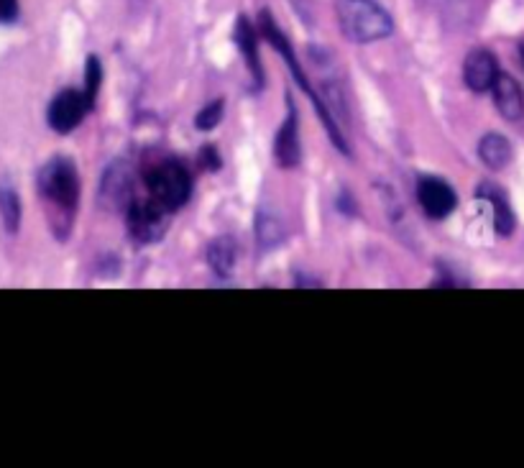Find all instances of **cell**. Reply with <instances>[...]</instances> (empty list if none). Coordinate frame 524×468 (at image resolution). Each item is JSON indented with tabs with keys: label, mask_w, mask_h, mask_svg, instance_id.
Wrapping results in <instances>:
<instances>
[{
	"label": "cell",
	"mask_w": 524,
	"mask_h": 468,
	"mask_svg": "<svg viewBox=\"0 0 524 468\" xmlns=\"http://www.w3.org/2000/svg\"><path fill=\"white\" fill-rule=\"evenodd\" d=\"M36 190L49 208L47 215L54 236L64 241L70 236L72 220L80 205V174L75 162L67 156H52L36 174Z\"/></svg>",
	"instance_id": "6da1fadb"
},
{
	"label": "cell",
	"mask_w": 524,
	"mask_h": 468,
	"mask_svg": "<svg viewBox=\"0 0 524 468\" xmlns=\"http://www.w3.org/2000/svg\"><path fill=\"white\" fill-rule=\"evenodd\" d=\"M259 34L264 36L266 44H269V47H274V52H277L279 57H282L284 62H287V67H289V72H292L294 82H297L302 93H305L307 98H310V103L315 105V113H317V116H320V121L325 123V131H328V136H330V141H333V144H335V149H338L340 154L353 156L351 154V146H348V139H346V128L338 126V121H335L333 113H330L328 103H323V100H320V95L315 93V87H312L310 77L305 75V70H302V64H300V59H297V54H294L292 44H289V39H287V36H284V31L279 29V24H277V21H274V16H271L269 11H261L259 13Z\"/></svg>",
	"instance_id": "7a4b0ae2"
},
{
	"label": "cell",
	"mask_w": 524,
	"mask_h": 468,
	"mask_svg": "<svg viewBox=\"0 0 524 468\" xmlns=\"http://www.w3.org/2000/svg\"><path fill=\"white\" fill-rule=\"evenodd\" d=\"M340 34L353 44H374L394 34V18L376 0H335Z\"/></svg>",
	"instance_id": "3957f363"
},
{
	"label": "cell",
	"mask_w": 524,
	"mask_h": 468,
	"mask_svg": "<svg viewBox=\"0 0 524 468\" xmlns=\"http://www.w3.org/2000/svg\"><path fill=\"white\" fill-rule=\"evenodd\" d=\"M146 190L156 205L177 213L192 195V174L179 159H164L146 174Z\"/></svg>",
	"instance_id": "277c9868"
},
{
	"label": "cell",
	"mask_w": 524,
	"mask_h": 468,
	"mask_svg": "<svg viewBox=\"0 0 524 468\" xmlns=\"http://www.w3.org/2000/svg\"><path fill=\"white\" fill-rule=\"evenodd\" d=\"M95 108V103L87 98L85 90H75V87H67L62 93H57L52 98L47 108V123L54 133H67L75 131L90 110Z\"/></svg>",
	"instance_id": "5b68a950"
},
{
	"label": "cell",
	"mask_w": 524,
	"mask_h": 468,
	"mask_svg": "<svg viewBox=\"0 0 524 468\" xmlns=\"http://www.w3.org/2000/svg\"><path fill=\"white\" fill-rule=\"evenodd\" d=\"M169 215L172 213H167L162 205H156L151 197H146V200L136 197L126 210V223L128 231H131V238L139 243L159 241L164 236V231H167Z\"/></svg>",
	"instance_id": "8992f818"
},
{
	"label": "cell",
	"mask_w": 524,
	"mask_h": 468,
	"mask_svg": "<svg viewBox=\"0 0 524 468\" xmlns=\"http://www.w3.org/2000/svg\"><path fill=\"white\" fill-rule=\"evenodd\" d=\"M98 200L108 210H128V205L136 200L133 195V169L128 162H116L105 169L103 180H100Z\"/></svg>",
	"instance_id": "52a82bcc"
},
{
	"label": "cell",
	"mask_w": 524,
	"mask_h": 468,
	"mask_svg": "<svg viewBox=\"0 0 524 468\" xmlns=\"http://www.w3.org/2000/svg\"><path fill=\"white\" fill-rule=\"evenodd\" d=\"M417 200H420L422 210L427 218L445 220L455 208H458V195L453 187L440 177H422L417 182Z\"/></svg>",
	"instance_id": "ba28073f"
},
{
	"label": "cell",
	"mask_w": 524,
	"mask_h": 468,
	"mask_svg": "<svg viewBox=\"0 0 524 468\" xmlns=\"http://www.w3.org/2000/svg\"><path fill=\"white\" fill-rule=\"evenodd\" d=\"M289 110L284 123L279 126L277 141H274V156L284 169L300 167L302 162V144H300V118H297V108H294V100L287 98Z\"/></svg>",
	"instance_id": "9c48e42d"
},
{
	"label": "cell",
	"mask_w": 524,
	"mask_h": 468,
	"mask_svg": "<svg viewBox=\"0 0 524 468\" xmlns=\"http://www.w3.org/2000/svg\"><path fill=\"white\" fill-rule=\"evenodd\" d=\"M499 75V62L489 49H473L463 62V82L473 93H489Z\"/></svg>",
	"instance_id": "30bf717a"
},
{
	"label": "cell",
	"mask_w": 524,
	"mask_h": 468,
	"mask_svg": "<svg viewBox=\"0 0 524 468\" xmlns=\"http://www.w3.org/2000/svg\"><path fill=\"white\" fill-rule=\"evenodd\" d=\"M236 44L238 52H241L243 62H246L248 72H251V80H254V90L264 87V70H261V59H259V34L251 26L246 16H238L236 21Z\"/></svg>",
	"instance_id": "8fae6325"
},
{
	"label": "cell",
	"mask_w": 524,
	"mask_h": 468,
	"mask_svg": "<svg viewBox=\"0 0 524 468\" xmlns=\"http://www.w3.org/2000/svg\"><path fill=\"white\" fill-rule=\"evenodd\" d=\"M491 93H494L496 108H499V113L507 118V121H519V118H524V93L512 75L496 77Z\"/></svg>",
	"instance_id": "7c38bea8"
},
{
	"label": "cell",
	"mask_w": 524,
	"mask_h": 468,
	"mask_svg": "<svg viewBox=\"0 0 524 468\" xmlns=\"http://www.w3.org/2000/svg\"><path fill=\"white\" fill-rule=\"evenodd\" d=\"M478 197L486 200V203L491 205V210H494L496 233H499V236H509V233L514 231V226H517V220H514L512 205H509L507 197L501 195L496 185H481L478 187Z\"/></svg>",
	"instance_id": "4fadbf2b"
},
{
	"label": "cell",
	"mask_w": 524,
	"mask_h": 468,
	"mask_svg": "<svg viewBox=\"0 0 524 468\" xmlns=\"http://www.w3.org/2000/svg\"><path fill=\"white\" fill-rule=\"evenodd\" d=\"M0 220H3V228L6 233L16 236L21 231V220H24V203H21V195H18L16 187L8 180L0 182Z\"/></svg>",
	"instance_id": "5bb4252c"
},
{
	"label": "cell",
	"mask_w": 524,
	"mask_h": 468,
	"mask_svg": "<svg viewBox=\"0 0 524 468\" xmlns=\"http://www.w3.org/2000/svg\"><path fill=\"white\" fill-rule=\"evenodd\" d=\"M478 156H481V162L489 169H504L512 162L514 151L512 144L501 133H486L481 144H478Z\"/></svg>",
	"instance_id": "9a60e30c"
},
{
	"label": "cell",
	"mask_w": 524,
	"mask_h": 468,
	"mask_svg": "<svg viewBox=\"0 0 524 468\" xmlns=\"http://www.w3.org/2000/svg\"><path fill=\"white\" fill-rule=\"evenodd\" d=\"M208 264L218 277H228L236 266V243L231 241L228 236L215 238L213 243L208 246Z\"/></svg>",
	"instance_id": "2e32d148"
},
{
	"label": "cell",
	"mask_w": 524,
	"mask_h": 468,
	"mask_svg": "<svg viewBox=\"0 0 524 468\" xmlns=\"http://www.w3.org/2000/svg\"><path fill=\"white\" fill-rule=\"evenodd\" d=\"M256 238H259L261 249L269 251L287 238V231H284V223L277 215L261 210V213L256 215Z\"/></svg>",
	"instance_id": "e0dca14e"
},
{
	"label": "cell",
	"mask_w": 524,
	"mask_h": 468,
	"mask_svg": "<svg viewBox=\"0 0 524 468\" xmlns=\"http://www.w3.org/2000/svg\"><path fill=\"white\" fill-rule=\"evenodd\" d=\"M100 85H103V64H100L98 57H87L85 62V93L87 98L98 100Z\"/></svg>",
	"instance_id": "ac0fdd59"
},
{
	"label": "cell",
	"mask_w": 524,
	"mask_h": 468,
	"mask_svg": "<svg viewBox=\"0 0 524 468\" xmlns=\"http://www.w3.org/2000/svg\"><path fill=\"white\" fill-rule=\"evenodd\" d=\"M223 100H215V103L205 105V108L197 113L195 118V126L200 128V131H213V128H218L220 118H223Z\"/></svg>",
	"instance_id": "d6986e66"
},
{
	"label": "cell",
	"mask_w": 524,
	"mask_h": 468,
	"mask_svg": "<svg viewBox=\"0 0 524 468\" xmlns=\"http://www.w3.org/2000/svg\"><path fill=\"white\" fill-rule=\"evenodd\" d=\"M21 16V0H0V26L16 24Z\"/></svg>",
	"instance_id": "ffe728a7"
},
{
	"label": "cell",
	"mask_w": 524,
	"mask_h": 468,
	"mask_svg": "<svg viewBox=\"0 0 524 468\" xmlns=\"http://www.w3.org/2000/svg\"><path fill=\"white\" fill-rule=\"evenodd\" d=\"M519 54H522V62H524V44H522V47H519Z\"/></svg>",
	"instance_id": "44dd1931"
}]
</instances>
